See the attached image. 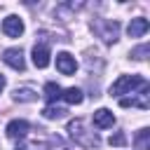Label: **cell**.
Listing matches in <instances>:
<instances>
[{
  "mask_svg": "<svg viewBox=\"0 0 150 150\" xmlns=\"http://www.w3.org/2000/svg\"><path fill=\"white\" fill-rule=\"evenodd\" d=\"M68 134H70V138H73L80 148H84V150H96V148L101 145L98 134L91 131L84 120H70V122H68Z\"/></svg>",
  "mask_w": 150,
  "mask_h": 150,
  "instance_id": "obj_1",
  "label": "cell"
},
{
  "mask_svg": "<svg viewBox=\"0 0 150 150\" xmlns=\"http://www.w3.org/2000/svg\"><path fill=\"white\" fill-rule=\"evenodd\" d=\"M148 87V80L141 75H120L112 87H110V96H122V94H134L138 89Z\"/></svg>",
  "mask_w": 150,
  "mask_h": 150,
  "instance_id": "obj_2",
  "label": "cell"
},
{
  "mask_svg": "<svg viewBox=\"0 0 150 150\" xmlns=\"http://www.w3.org/2000/svg\"><path fill=\"white\" fill-rule=\"evenodd\" d=\"M91 28H94V33H96L105 45H112V42H117V38H120V23H117L115 19H96V21L91 23Z\"/></svg>",
  "mask_w": 150,
  "mask_h": 150,
  "instance_id": "obj_3",
  "label": "cell"
},
{
  "mask_svg": "<svg viewBox=\"0 0 150 150\" xmlns=\"http://www.w3.org/2000/svg\"><path fill=\"white\" fill-rule=\"evenodd\" d=\"M120 105H122V108L136 105V108H141V110H148V105H150V84L143 87V89H138V91H134V94L127 96V98H120Z\"/></svg>",
  "mask_w": 150,
  "mask_h": 150,
  "instance_id": "obj_4",
  "label": "cell"
},
{
  "mask_svg": "<svg viewBox=\"0 0 150 150\" xmlns=\"http://www.w3.org/2000/svg\"><path fill=\"white\" fill-rule=\"evenodd\" d=\"M56 70H59L61 75H75V70H77L75 56L68 54V52H59V54H56Z\"/></svg>",
  "mask_w": 150,
  "mask_h": 150,
  "instance_id": "obj_5",
  "label": "cell"
},
{
  "mask_svg": "<svg viewBox=\"0 0 150 150\" xmlns=\"http://www.w3.org/2000/svg\"><path fill=\"white\" fill-rule=\"evenodd\" d=\"M2 61H5L9 68H14V70H23V68H26L23 52H21L19 47H9V49H5V52H2Z\"/></svg>",
  "mask_w": 150,
  "mask_h": 150,
  "instance_id": "obj_6",
  "label": "cell"
},
{
  "mask_svg": "<svg viewBox=\"0 0 150 150\" xmlns=\"http://www.w3.org/2000/svg\"><path fill=\"white\" fill-rule=\"evenodd\" d=\"M2 33L7 38H19L23 33V21L16 16V14H9L5 21H2Z\"/></svg>",
  "mask_w": 150,
  "mask_h": 150,
  "instance_id": "obj_7",
  "label": "cell"
},
{
  "mask_svg": "<svg viewBox=\"0 0 150 150\" xmlns=\"http://www.w3.org/2000/svg\"><path fill=\"white\" fill-rule=\"evenodd\" d=\"M7 136L9 138H19V141H23L26 138V134L30 131V124L26 122V120H12L9 124H7Z\"/></svg>",
  "mask_w": 150,
  "mask_h": 150,
  "instance_id": "obj_8",
  "label": "cell"
},
{
  "mask_svg": "<svg viewBox=\"0 0 150 150\" xmlns=\"http://www.w3.org/2000/svg\"><path fill=\"white\" fill-rule=\"evenodd\" d=\"M115 124V115H112V110H108V108H98L96 112H94V127L96 129H110Z\"/></svg>",
  "mask_w": 150,
  "mask_h": 150,
  "instance_id": "obj_9",
  "label": "cell"
},
{
  "mask_svg": "<svg viewBox=\"0 0 150 150\" xmlns=\"http://www.w3.org/2000/svg\"><path fill=\"white\" fill-rule=\"evenodd\" d=\"M148 28H150L148 19H143V16H136V19H131V21H129V28H127V33H129V38H141V35H145V33H148Z\"/></svg>",
  "mask_w": 150,
  "mask_h": 150,
  "instance_id": "obj_10",
  "label": "cell"
},
{
  "mask_svg": "<svg viewBox=\"0 0 150 150\" xmlns=\"http://www.w3.org/2000/svg\"><path fill=\"white\" fill-rule=\"evenodd\" d=\"M33 63L38 68H47L49 66V47L45 42H40V45L33 47Z\"/></svg>",
  "mask_w": 150,
  "mask_h": 150,
  "instance_id": "obj_11",
  "label": "cell"
},
{
  "mask_svg": "<svg viewBox=\"0 0 150 150\" xmlns=\"http://www.w3.org/2000/svg\"><path fill=\"white\" fill-rule=\"evenodd\" d=\"M61 98H63L66 103H70V105H80V103L84 101V96H82V89H77V87L63 89V91H61Z\"/></svg>",
  "mask_w": 150,
  "mask_h": 150,
  "instance_id": "obj_12",
  "label": "cell"
},
{
  "mask_svg": "<svg viewBox=\"0 0 150 150\" xmlns=\"http://www.w3.org/2000/svg\"><path fill=\"white\" fill-rule=\"evenodd\" d=\"M12 98H14L16 103H30V101H35V98H38V94H35L30 87H21V89H14Z\"/></svg>",
  "mask_w": 150,
  "mask_h": 150,
  "instance_id": "obj_13",
  "label": "cell"
},
{
  "mask_svg": "<svg viewBox=\"0 0 150 150\" xmlns=\"http://www.w3.org/2000/svg\"><path fill=\"white\" fill-rule=\"evenodd\" d=\"M66 108H61V105H54V103H49L45 110H42V117L45 120H61V117H66Z\"/></svg>",
  "mask_w": 150,
  "mask_h": 150,
  "instance_id": "obj_14",
  "label": "cell"
},
{
  "mask_svg": "<svg viewBox=\"0 0 150 150\" xmlns=\"http://www.w3.org/2000/svg\"><path fill=\"white\" fill-rule=\"evenodd\" d=\"M61 91H63V89H61L56 82H47V84H45V98H47L49 103L59 101V98H61Z\"/></svg>",
  "mask_w": 150,
  "mask_h": 150,
  "instance_id": "obj_15",
  "label": "cell"
},
{
  "mask_svg": "<svg viewBox=\"0 0 150 150\" xmlns=\"http://www.w3.org/2000/svg\"><path fill=\"white\" fill-rule=\"evenodd\" d=\"M136 148L138 150H150V129H141L136 134Z\"/></svg>",
  "mask_w": 150,
  "mask_h": 150,
  "instance_id": "obj_16",
  "label": "cell"
},
{
  "mask_svg": "<svg viewBox=\"0 0 150 150\" xmlns=\"http://www.w3.org/2000/svg\"><path fill=\"white\" fill-rule=\"evenodd\" d=\"M124 143H127V138H124L122 131H117V134L110 136V145H124Z\"/></svg>",
  "mask_w": 150,
  "mask_h": 150,
  "instance_id": "obj_17",
  "label": "cell"
},
{
  "mask_svg": "<svg viewBox=\"0 0 150 150\" xmlns=\"http://www.w3.org/2000/svg\"><path fill=\"white\" fill-rule=\"evenodd\" d=\"M145 54H148V45H141L138 49H134V52H131V56H134V59H145Z\"/></svg>",
  "mask_w": 150,
  "mask_h": 150,
  "instance_id": "obj_18",
  "label": "cell"
},
{
  "mask_svg": "<svg viewBox=\"0 0 150 150\" xmlns=\"http://www.w3.org/2000/svg\"><path fill=\"white\" fill-rule=\"evenodd\" d=\"M30 148H33V145H30V143H23V141L16 145V150H30Z\"/></svg>",
  "mask_w": 150,
  "mask_h": 150,
  "instance_id": "obj_19",
  "label": "cell"
},
{
  "mask_svg": "<svg viewBox=\"0 0 150 150\" xmlns=\"http://www.w3.org/2000/svg\"><path fill=\"white\" fill-rule=\"evenodd\" d=\"M2 87H5V77L0 75V91H2Z\"/></svg>",
  "mask_w": 150,
  "mask_h": 150,
  "instance_id": "obj_20",
  "label": "cell"
}]
</instances>
